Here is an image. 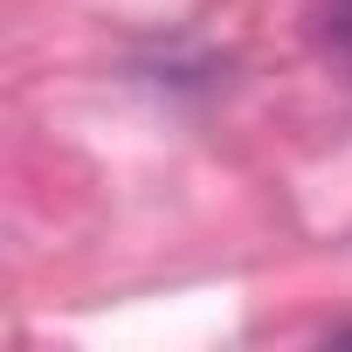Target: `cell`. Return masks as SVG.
<instances>
[{
  "label": "cell",
  "instance_id": "cell-1",
  "mask_svg": "<svg viewBox=\"0 0 352 352\" xmlns=\"http://www.w3.org/2000/svg\"><path fill=\"white\" fill-rule=\"evenodd\" d=\"M318 42H324V56L352 76V0H324V8H318Z\"/></svg>",
  "mask_w": 352,
  "mask_h": 352
}]
</instances>
